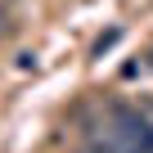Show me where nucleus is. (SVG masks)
I'll list each match as a JSON object with an SVG mask.
<instances>
[{
	"instance_id": "1",
	"label": "nucleus",
	"mask_w": 153,
	"mask_h": 153,
	"mask_svg": "<svg viewBox=\"0 0 153 153\" xmlns=\"http://www.w3.org/2000/svg\"><path fill=\"white\" fill-rule=\"evenodd\" d=\"M117 41H122V32H117V27H113V32H104V36L95 41V59H104V54H108V50H113Z\"/></svg>"
},
{
	"instance_id": "2",
	"label": "nucleus",
	"mask_w": 153,
	"mask_h": 153,
	"mask_svg": "<svg viewBox=\"0 0 153 153\" xmlns=\"http://www.w3.org/2000/svg\"><path fill=\"white\" fill-rule=\"evenodd\" d=\"M5 5H9V0H0V36L9 32V9H5Z\"/></svg>"
},
{
	"instance_id": "3",
	"label": "nucleus",
	"mask_w": 153,
	"mask_h": 153,
	"mask_svg": "<svg viewBox=\"0 0 153 153\" xmlns=\"http://www.w3.org/2000/svg\"><path fill=\"white\" fill-rule=\"evenodd\" d=\"M122 153H144V149H131V144H126V149H122Z\"/></svg>"
},
{
	"instance_id": "4",
	"label": "nucleus",
	"mask_w": 153,
	"mask_h": 153,
	"mask_svg": "<svg viewBox=\"0 0 153 153\" xmlns=\"http://www.w3.org/2000/svg\"><path fill=\"white\" fill-rule=\"evenodd\" d=\"M149 68H153V50H149Z\"/></svg>"
},
{
	"instance_id": "5",
	"label": "nucleus",
	"mask_w": 153,
	"mask_h": 153,
	"mask_svg": "<svg viewBox=\"0 0 153 153\" xmlns=\"http://www.w3.org/2000/svg\"><path fill=\"white\" fill-rule=\"evenodd\" d=\"M144 108H149V113H153V104H144Z\"/></svg>"
}]
</instances>
